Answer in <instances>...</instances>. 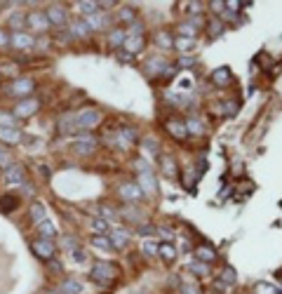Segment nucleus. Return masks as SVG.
Wrapping results in <instances>:
<instances>
[{
  "label": "nucleus",
  "mask_w": 282,
  "mask_h": 294,
  "mask_svg": "<svg viewBox=\"0 0 282 294\" xmlns=\"http://www.w3.org/2000/svg\"><path fill=\"white\" fill-rule=\"evenodd\" d=\"M118 273H120V268H118L115 263L97 261L94 266H92V271H90V280L92 282H97L99 287H108L115 278H118Z\"/></svg>",
  "instance_id": "nucleus-1"
},
{
  "label": "nucleus",
  "mask_w": 282,
  "mask_h": 294,
  "mask_svg": "<svg viewBox=\"0 0 282 294\" xmlns=\"http://www.w3.org/2000/svg\"><path fill=\"white\" fill-rule=\"evenodd\" d=\"M101 125V111L97 109H83L76 113V130L78 132H90Z\"/></svg>",
  "instance_id": "nucleus-2"
},
{
  "label": "nucleus",
  "mask_w": 282,
  "mask_h": 294,
  "mask_svg": "<svg viewBox=\"0 0 282 294\" xmlns=\"http://www.w3.org/2000/svg\"><path fill=\"white\" fill-rule=\"evenodd\" d=\"M26 26L43 36L45 31H50L52 24H50V19H47L45 10H33V12H26Z\"/></svg>",
  "instance_id": "nucleus-3"
},
{
  "label": "nucleus",
  "mask_w": 282,
  "mask_h": 294,
  "mask_svg": "<svg viewBox=\"0 0 282 294\" xmlns=\"http://www.w3.org/2000/svg\"><path fill=\"white\" fill-rule=\"evenodd\" d=\"M31 252L38 256V259H45V261H52L54 254H57V245L52 240L38 238V240H31Z\"/></svg>",
  "instance_id": "nucleus-4"
},
{
  "label": "nucleus",
  "mask_w": 282,
  "mask_h": 294,
  "mask_svg": "<svg viewBox=\"0 0 282 294\" xmlns=\"http://www.w3.org/2000/svg\"><path fill=\"white\" fill-rule=\"evenodd\" d=\"M200 29H205L202 17H200V15L188 17L186 22L179 24V38H191V40H195V36L200 33Z\"/></svg>",
  "instance_id": "nucleus-5"
},
{
  "label": "nucleus",
  "mask_w": 282,
  "mask_h": 294,
  "mask_svg": "<svg viewBox=\"0 0 282 294\" xmlns=\"http://www.w3.org/2000/svg\"><path fill=\"white\" fill-rule=\"evenodd\" d=\"M33 90H36V83H33L31 78H17V80H12L10 87H8V92L12 94V97H22V99L31 97Z\"/></svg>",
  "instance_id": "nucleus-6"
},
{
  "label": "nucleus",
  "mask_w": 282,
  "mask_h": 294,
  "mask_svg": "<svg viewBox=\"0 0 282 294\" xmlns=\"http://www.w3.org/2000/svg\"><path fill=\"white\" fill-rule=\"evenodd\" d=\"M94 148H97V137L90 134V132H83V134L73 141V151H76L78 155H92Z\"/></svg>",
  "instance_id": "nucleus-7"
},
{
  "label": "nucleus",
  "mask_w": 282,
  "mask_h": 294,
  "mask_svg": "<svg viewBox=\"0 0 282 294\" xmlns=\"http://www.w3.org/2000/svg\"><path fill=\"white\" fill-rule=\"evenodd\" d=\"M118 195H120L125 202H130V205H134V202L144 200V191L139 188V184H132V181H127V184H122L120 188H118Z\"/></svg>",
  "instance_id": "nucleus-8"
},
{
  "label": "nucleus",
  "mask_w": 282,
  "mask_h": 294,
  "mask_svg": "<svg viewBox=\"0 0 282 294\" xmlns=\"http://www.w3.org/2000/svg\"><path fill=\"white\" fill-rule=\"evenodd\" d=\"M40 109V101L33 99V97H26V99H22L19 104H15V116L17 118H31L36 116Z\"/></svg>",
  "instance_id": "nucleus-9"
},
{
  "label": "nucleus",
  "mask_w": 282,
  "mask_h": 294,
  "mask_svg": "<svg viewBox=\"0 0 282 294\" xmlns=\"http://www.w3.org/2000/svg\"><path fill=\"white\" fill-rule=\"evenodd\" d=\"M45 15L52 26H66L69 24V10L64 8V5H50L45 10Z\"/></svg>",
  "instance_id": "nucleus-10"
},
{
  "label": "nucleus",
  "mask_w": 282,
  "mask_h": 294,
  "mask_svg": "<svg viewBox=\"0 0 282 294\" xmlns=\"http://www.w3.org/2000/svg\"><path fill=\"white\" fill-rule=\"evenodd\" d=\"M3 181H5L8 186H19V188H22V186L26 184V172H24L22 165H12L10 170H5Z\"/></svg>",
  "instance_id": "nucleus-11"
},
{
  "label": "nucleus",
  "mask_w": 282,
  "mask_h": 294,
  "mask_svg": "<svg viewBox=\"0 0 282 294\" xmlns=\"http://www.w3.org/2000/svg\"><path fill=\"white\" fill-rule=\"evenodd\" d=\"M10 45L15 47V50H31V47H36V38L26 31H19V33H10Z\"/></svg>",
  "instance_id": "nucleus-12"
},
{
  "label": "nucleus",
  "mask_w": 282,
  "mask_h": 294,
  "mask_svg": "<svg viewBox=\"0 0 282 294\" xmlns=\"http://www.w3.org/2000/svg\"><path fill=\"white\" fill-rule=\"evenodd\" d=\"M165 130H167L176 141H183L186 137H188V132H186V123H183V120H176V118H169L167 123H165Z\"/></svg>",
  "instance_id": "nucleus-13"
},
{
  "label": "nucleus",
  "mask_w": 282,
  "mask_h": 294,
  "mask_svg": "<svg viewBox=\"0 0 282 294\" xmlns=\"http://www.w3.org/2000/svg\"><path fill=\"white\" fill-rule=\"evenodd\" d=\"M212 83L216 87H228L233 83V71H230V66H219L212 73Z\"/></svg>",
  "instance_id": "nucleus-14"
},
{
  "label": "nucleus",
  "mask_w": 282,
  "mask_h": 294,
  "mask_svg": "<svg viewBox=\"0 0 282 294\" xmlns=\"http://www.w3.org/2000/svg\"><path fill=\"white\" fill-rule=\"evenodd\" d=\"M108 238L113 242V249H122V247H127V242H130V231L115 226V228H111V235H108Z\"/></svg>",
  "instance_id": "nucleus-15"
},
{
  "label": "nucleus",
  "mask_w": 282,
  "mask_h": 294,
  "mask_svg": "<svg viewBox=\"0 0 282 294\" xmlns=\"http://www.w3.org/2000/svg\"><path fill=\"white\" fill-rule=\"evenodd\" d=\"M139 188L144 191V193H155L158 191V181H155V174L153 172H139Z\"/></svg>",
  "instance_id": "nucleus-16"
},
{
  "label": "nucleus",
  "mask_w": 282,
  "mask_h": 294,
  "mask_svg": "<svg viewBox=\"0 0 282 294\" xmlns=\"http://www.w3.org/2000/svg\"><path fill=\"white\" fill-rule=\"evenodd\" d=\"M85 22H87V26H90V31H104V29L111 26V17L104 15V12H97V15L87 17Z\"/></svg>",
  "instance_id": "nucleus-17"
},
{
  "label": "nucleus",
  "mask_w": 282,
  "mask_h": 294,
  "mask_svg": "<svg viewBox=\"0 0 282 294\" xmlns=\"http://www.w3.org/2000/svg\"><path fill=\"white\" fill-rule=\"evenodd\" d=\"M0 141L8 144V146H15L22 141V132L17 127H0Z\"/></svg>",
  "instance_id": "nucleus-18"
},
{
  "label": "nucleus",
  "mask_w": 282,
  "mask_h": 294,
  "mask_svg": "<svg viewBox=\"0 0 282 294\" xmlns=\"http://www.w3.org/2000/svg\"><path fill=\"white\" fill-rule=\"evenodd\" d=\"M165 71H167V62L160 59V57H151V59L146 62V73H148V76H160Z\"/></svg>",
  "instance_id": "nucleus-19"
},
{
  "label": "nucleus",
  "mask_w": 282,
  "mask_h": 294,
  "mask_svg": "<svg viewBox=\"0 0 282 294\" xmlns=\"http://www.w3.org/2000/svg\"><path fill=\"white\" fill-rule=\"evenodd\" d=\"M122 50H125V52H130V55L134 57L137 52L144 50V38H141V36H127V40L122 43Z\"/></svg>",
  "instance_id": "nucleus-20"
},
{
  "label": "nucleus",
  "mask_w": 282,
  "mask_h": 294,
  "mask_svg": "<svg viewBox=\"0 0 282 294\" xmlns=\"http://www.w3.org/2000/svg\"><path fill=\"white\" fill-rule=\"evenodd\" d=\"M19 202H22V198L17 193L0 195V209H3V212H15V209L19 207Z\"/></svg>",
  "instance_id": "nucleus-21"
},
{
  "label": "nucleus",
  "mask_w": 282,
  "mask_h": 294,
  "mask_svg": "<svg viewBox=\"0 0 282 294\" xmlns=\"http://www.w3.org/2000/svg\"><path fill=\"white\" fill-rule=\"evenodd\" d=\"M29 214H31V221L38 226V224H43V221L47 219V207L45 205H40V202H33L31 209H29Z\"/></svg>",
  "instance_id": "nucleus-22"
},
{
  "label": "nucleus",
  "mask_w": 282,
  "mask_h": 294,
  "mask_svg": "<svg viewBox=\"0 0 282 294\" xmlns=\"http://www.w3.org/2000/svg\"><path fill=\"white\" fill-rule=\"evenodd\" d=\"M69 33L73 36V38H87V36H90V26H87L85 19H76V22H71Z\"/></svg>",
  "instance_id": "nucleus-23"
},
{
  "label": "nucleus",
  "mask_w": 282,
  "mask_h": 294,
  "mask_svg": "<svg viewBox=\"0 0 282 294\" xmlns=\"http://www.w3.org/2000/svg\"><path fill=\"white\" fill-rule=\"evenodd\" d=\"M83 282L76 278H66L61 282V294H83Z\"/></svg>",
  "instance_id": "nucleus-24"
},
{
  "label": "nucleus",
  "mask_w": 282,
  "mask_h": 294,
  "mask_svg": "<svg viewBox=\"0 0 282 294\" xmlns=\"http://www.w3.org/2000/svg\"><path fill=\"white\" fill-rule=\"evenodd\" d=\"M205 29L209 31V38H221L223 33H226V24L221 22V19H212V22L205 24Z\"/></svg>",
  "instance_id": "nucleus-25"
},
{
  "label": "nucleus",
  "mask_w": 282,
  "mask_h": 294,
  "mask_svg": "<svg viewBox=\"0 0 282 294\" xmlns=\"http://www.w3.org/2000/svg\"><path fill=\"white\" fill-rule=\"evenodd\" d=\"M8 22L10 29H15V33H19L22 29H26V12H12Z\"/></svg>",
  "instance_id": "nucleus-26"
},
{
  "label": "nucleus",
  "mask_w": 282,
  "mask_h": 294,
  "mask_svg": "<svg viewBox=\"0 0 282 294\" xmlns=\"http://www.w3.org/2000/svg\"><path fill=\"white\" fill-rule=\"evenodd\" d=\"M122 217L130 219V221H137V224H144V221H146L144 212H139L134 205H127V207H122Z\"/></svg>",
  "instance_id": "nucleus-27"
},
{
  "label": "nucleus",
  "mask_w": 282,
  "mask_h": 294,
  "mask_svg": "<svg viewBox=\"0 0 282 294\" xmlns=\"http://www.w3.org/2000/svg\"><path fill=\"white\" fill-rule=\"evenodd\" d=\"M76 8L80 15H85V19L92 15H97L99 12V3H92V0H85V3H76Z\"/></svg>",
  "instance_id": "nucleus-28"
},
{
  "label": "nucleus",
  "mask_w": 282,
  "mask_h": 294,
  "mask_svg": "<svg viewBox=\"0 0 282 294\" xmlns=\"http://www.w3.org/2000/svg\"><path fill=\"white\" fill-rule=\"evenodd\" d=\"M118 19L125 24H134L137 22V8H132V5H125V8L118 10Z\"/></svg>",
  "instance_id": "nucleus-29"
},
{
  "label": "nucleus",
  "mask_w": 282,
  "mask_h": 294,
  "mask_svg": "<svg viewBox=\"0 0 282 294\" xmlns=\"http://www.w3.org/2000/svg\"><path fill=\"white\" fill-rule=\"evenodd\" d=\"M183 123H186V132L188 134H202L205 132V125H202V120L198 116H191L188 120H183Z\"/></svg>",
  "instance_id": "nucleus-30"
},
{
  "label": "nucleus",
  "mask_w": 282,
  "mask_h": 294,
  "mask_svg": "<svg viewBox=\"0 0 282 294\" xmlns=\"http://www.w3.org/2000/svg\"><path fill=\"white\" fill-rule=\"evenodd\" d=\"M125 40H127V33L122 31V29H113V31L108 33V45L111 47H122Z\"/></svg>",
  "instance_id": "nucleus-31"
},
{
  "label": "nucleus",
  "mask_w": 282,
  "mask_h": 294,
  "mask_svg": "<svg viewBox=\"0 0 282 294\" xmlns=\"http://www.w3.org/2000/svg\"><path fill=\"white\" fill-rule=\"evenodd\" d=\"M195 259L202 263H212L214 259H216V252H214L212 247H198L195 249Z\"/></svg>",
  "instance_id": "nucleus-32"
},
{
  "label": "nucleus",
  "mask_w": 282,
  "mask_h": 294,
  "mask_svg": "<svg viewBox=\"0 0 282 294\" xmlns=\"http://www.w3.org/2000/svg\"><path fill=\"white\" fill-rule=\"evenodd\" d=\"M188 271H191L193 275L202 278V275H207V273H209V263H202V261H198V259H193V261L188 263Z\"/></svg>",
  "instance_id": "nucleus-33"
},
{
  "label": "nucleus",
  "mask_w": 282,
  "mask_h": 294,
  "mask_svg": "<svg viewBox=\"0 0 282 294\" xmlns=\"http://www.w3.org/2000/svg\"><path fill=\"white\" fill-rule=\"evenodd\" d=\"M158 254H160L165 261H174V259H176V249H174V245H172V242H160Z\"/></svg>",
  "instance_id": "nucleus-34"
},
{
  "label": "nucleus",
  "mask_w": 282,
  "mask_h": 294,
  "mask_svg": "<svg viewBox=\"0 0 282 294\" xmlns=\"http://www.w3.org/2000/svg\"><path fill=\"white\" fill-rule=\"evenodd\" d=\"M38 231H40V235L45 240H52L54 235H57V228H54V224L50 221V219H45L43 224H38Z\"/></svg>",
  "instance_id": "nucleus-35"
},
{
  "label": "nucleus",
  "mask_w": 282,
  "mask_h": 294,
  "mask_svg": "<svg viewBox=\"0 0 282 294\" xmlns=\"http://www.w3.org/2000/svg\"><path fill=\"white\" fill-rule=\"evenodd\" d=\"M92 245H94V247H99V249H113V242H111V238H108V235H92V240H90Z\"/></svg>",
  "instance_id": "nucleus-36"
},
{
  "label": "nucleus",
  "mask_w": 282,
  "mask_h": 294,
  "mask_svg": "<svg viewBox=\"0 0 282 294\" xmlns=\"http://www.w3.org/2000/svg\"><path fill=\"white\" fill-rule=\"evenodd\" d=\"M92 231L97 233V235H106L108 233V221L104 217H94L92 219Z\"/></svg>",
  "instance_id": "nucleus-37"
},
{
  "label": "nucleus",
  "mask_w": 282,
  "mask_h": 294,
  "mask_svg": "<svg viewBox=\"0 0 282 294\" xmlns=\"http://www.w3.org/2000/svg\"><path fill=\"white\" fill-rule=\"evenodd\" d=\"M155 43H158L160 47H165V50H172V47H174V38H172L167 31H158V36H155Z\"/></svg>",
  "instance_id": "nucleus-38"
},
{
  "label": "nucleus",
  "mask_w": 282,
  "mask_h": 294,
  "mask_svg": "<svg viewBox=\"0 0 282 294\" xmlns=\"http://www.w3.org/2000/svg\"><path fill=\"white\" fill-rule=\"evenodd\" d=\"M193 45H195V43H193L191 38H176L174 40V50H179L181 55H188L193 50Z\"/></svg>",
  "instance_id": "nucleus-39"
},
{
  "label": "nucleus",
  "mask_w": 282,
  "mask_h": 294,
  "mask_svg": "<svg viewBox=\"0 0 282 294\" xmlns=\"http://www.w3.org/2000/svg\"><path fill=\"white\" fill-rule=\"evenodd\" d=\"M162 174H167L169 179L172 177H176V160L174 158H162Z\"/></svg>",
  "instance_id": "nucleus-40"
},
{
  "label": "nucleus",
  "mask_w": 282,
  "mask_h": 294,
  "mask_svg": "<svg viewBox=\"0 0 282 294\" xmlns=\"http://www.w3.org/2000/svg\"><path fill=\"white\" fill-rule=\"evenodd\" d=\"M235 280H237V273L233 266H226L221 271V282H226V285H235Z\"/></svg>",
  "instance_id": "nucleus-41"
},
{
  "label": "nucleus",
  "mask_w": 282,
  "mask_h": 294,
  "mask_svg": "<svg viewBox=\"0 0 282 294\" xmlns=\"http://www.w3.org/2000/svg\"><path fill=\"white\" fill-rule=\"evenodd\" d=\"M0 127H17V116L15 113L0 111Z\"/></svg>",
  "instance_id": "nucleus-42"
},
{
  "label": "nucleus",
  "mask_w": 282,
  "mask_h": 294,
  "mask_svg": "<svg viewBox=\"0 0 282 294\" xmlns=\"http://www.w3.org/2000/svg\"><path fill=\"white\" fill-rule=\"evenodd\" d=\"M12 165H15V158H12L5 148H0V167H3V170H10Z\"/></svg>",
  "instance_id": "nucleus-43"
},
{
  "label": "nucleus",
  "mask_w": 282,
  "mask_h": 294,
  "mask_svg": "<svg viewBox=\"0 0 282 294\" xmlns=\"http://www.w3.org/2000/svg\"><path fill=\"white\" fill-rule=\"evenodd\" d=\"M221 104H223V106H221L223 116H235V113H237V101L228 99V101H221Z\"/></svg>",
  "instance_id": "nucleus-44"
},
{
  "label": "nucleus",
  "mask_w": 282,
  "mask_h": 294,
  "mask_svg": "<svg viewBox=\"0 0 282 294\" xmlns=\"http://www.w3.org/2000/svg\"><path fill=\"white\" fill-rule=\"evenodd\" d=\"M254 292L256 294H277V289H275L273 285H268V282H256V285H254Z\"/></svg>",
  "instance_id": "nucleus-45"
},
{
  "label": "nucleus",
  "mask_w": 282,
  "mask_h": 294,
  "mask_svg": "<svg viewBox=\"0 0 282 294\" xmlns=\"http://www.w3.org/2000/svg\"><path fill=\"white\" fill-rule=\"evenodd\" d=\"M141 144H144V148L148 151V153H160V146H158V141L153 139V137H146Z\"/></svg>",
  "instance_id": "nucleus-46"
},
{
  "label": "nucleus",
  "mask_w": 282,
  "mask_h": 294,
  "mask_svg": "<svg viewBox=\"0 0 282 294\" xmlns=\"http://www.w3.org/2000/svg\"><path fill=\"white\" fill-rule=\"evenodd\" d=\"M137 233L139 235H153V233H158V226H153V224H139L137 226Z\"/></svg>",
  "instance_id": "nucleus-47"
},
{
  "label": "nucleus",
  "mask_w": 282,
  "mask_h": 294,
  "mask_svg": "<svg viewBox=\"0 0 282 294\" xmlns=\"http://www.w3.org/2000/svg\"><path fill=\"white\" fill-rule=\"evenodd\" d=\"M179 294H200V287L193 282H181L179 285Z\"/></svg>",
  "instance_id": "nucleus-48"
},
{
  "label": "nucleus",
  "mask_w": 282,
  "mask_h": 294,
  "mask_svg": "<svg viewBox=\"0 0 282 294\" xmlns=\"http://www.w3.org/2000/svg\"><path fill=\"white\" fill-rule=\"evenodd\" d=\"M141 249H144L146 256H155V254H158V249H160V245H155V242H144V245H141Z\"/></svg>",
  "instance_id": "nucleus-49"
},
{
  "label": "nucleus",
  "mask_w": 282,
  "mask_h": 294,
  "mask_svg": "<svg viewBox=\"0 0 282 294\" xmlns=\"http://www.w3.org/2000/svg\"><path fill=\"white\" fill-rule=\"evenodd\" d=\"M101 214H104V219H118V212H115L113 207H108V205H101Z\"/></svg>",
  "instance_id": "nucleus-50"
},
{
  "label": "nucleus",
  "mask_w": 282,
  "mask_h": 294,
  "mask_svg": "<svg viewBox=\"0 0 282 294\" xmlns=\"http://www.w3.org/2000/svg\"><path fill=\"white\" fill-rule=\"evenodd\" d=\"M193 64H195V59H193V57H179L176 66H179V69H191Z\"/></svg>",
  "instance_id": "nucleus-51"
},
{
  "label": "nucleus",
  "mask_w": 282,
  "mask_h": 294,
  "mask_svg": "<svg viewBox=\"0 0 282 294\" xmlns=\"http://www.w3.org/2000/svg\"><path fill=\"white\" fill-rule=\"evenodd\" d=\"M71 256H73V261H78V263L87 261V254H85V252H83L80 247H78V249H73V252H71Z\"/></svg>",
  "instance_id": "nucleus-52"
},
{
  "label": "nucleus",
  "mask_w": 282,
  "mask_h": 294,
  "mask_svg": "<svg viewBox=\"0 0 282 294\" xmlns=\"http://www.w3.org/2000/svg\"><path fill=\"white\" fill-rule=\"evenodd\" d=\"M50 45H52V43H50L47 38H43V36H40V38H36V47H38L40 52H45V50H50Z\"/></svg>",
  "instance_id": "nucleus-53"
},
{
  "label": "nucleus",
  "mask_w": 282,
  "mask_h": 294,
  "mask_svg": "<svg viewBox=\"0 0 282 294\" xmlns=\"http://www.w3.org/2000/svg\"><path fill=\"white\" fill-rule=\"evenodd\" d=\"M22 193H24V195H36V186L26 181V184L22 186Z\"/></svg>",
  "instance_id": "nucleus-54"
},
{
  "label": "nucleus",
  "mask_w": 282,
  "mask_h": 294,
  "mask_svg": "<svg viewBox=\"0 0 282 294\" xmlns=\"http://www.w3.org/2000/svg\"><path fill=\"white\" fill-rule=\"evenodd\" d=\"M10 45V33L5 31V29H0V47Z\"/></svg>",
  "instance_id": "nucleus-55"
},
{
  "label": "nucleus",
  "mask_w": 282,
  "mask_h": 294,
  "mask_svg": "<svg viewBox=\"0 0 282 294\" xmlns=\"http://www.w3.org/2000/svg\"><path fill=\"white\" fill-rule=\"evenodd\" d=\"M137 170L139 172H153V167L146 163V160H137Z\"/></svg>",
  "instance_id": "nucleus-56"
},
{
  "label": "nucleus",
  "mask_w": 282,
  "mask_h": 294,
  "mask_svg": "<svg viewBox=\"0 0 282 294\" xmlns=\"http://www.w3.org/2000/svg\"><path fill=\"white\" fill-rule=\"evenodd\" d=\"M209 8H212L216 15H223V8H226V3H209Z\"/></svg>",
  "instance_id": "nucleus-57"
},
{
  "label": "nucleus",
  "mask_w": 282,
  "mask_h": 294,
  "mask_svg": "<svg viewBox=\"0 0 282 294\" xmlns=\"http://www.w3.org/2000/svg\"><path fill=\"white\" fill-rule=\"evenodd\" d=\"M118 59H120V62H132V55L122 50V52H118Z\"/></svg>",
  "instance_id": "nucleus-58"
},
{
  "label": "nucleus",
  "mask_w": 282,
  "mask_h": 294,
  "mask_svg": "<svg viewBox=\"0 0 282 294\" xmlns=\"http://www.w3.org/2000/svg\"><path fill=\"white\" fill-rule=\"evenodd\" d=\"M50 268H52V271H57V273L61 271V266H59V263H57V261H50Z\"/></svg>",
  "instance_id": "nucleus-59"
},
{
  "label": "nucleus",
  "mask_w": 282,
  "mask_h": 294,
  "mask_svg": "<svg viewBox=\"0 0 282 294\" xmlns=\"http://www.w3.org/2000/svg\"><path fill=\"white\" fill-rule=\"evenodd\" d=\"M45 294H61V292H57V289H47Z\"/></svg>",
  "instance_id": "nucleus-60"
}]
</instances>
